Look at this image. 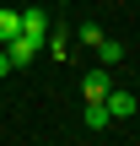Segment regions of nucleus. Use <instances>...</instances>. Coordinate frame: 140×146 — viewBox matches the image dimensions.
Returning <instances> with one entry per match:
<instances>
[{"label":"nucleus","mask_w":140,"mask_h":146,"mask_svg":"<svg viewBox=\"0 0 140 146\" xmlns=\"http://www.w3.org/2000/svg\"><path fill=\"white\" fill-rule=\"evenodd\" d=\"M76 38H81V43H92V49H97V43H103V27H97V22H81V27H76Z\"/></svg>","instance_id":"nucleus-9"},{"label":"nucleus","mask_w":140,"mask_h":146,"mask_svg":"<svg viewBox=\"0 0 140 146\" xmlns=\"http://www.w3.org/2000/svg\"><path fill=\"white\" fill-rule=\"evenodd\" d=\"M43 49H49L54 60H70V49H76V43H70V27H49V38H43Z\"/></svg>","instance_id":"nucleus-4"},{"label":"nucleus","mask_w":140,"mask_h":146,"mask_svg":"<svg viewBox=\"0 0 140 146\" xmlns=\"http://www.w3.org/2000/svg\"><path fill=\"white\" fill-rule=\"evenodd\" d=\"M11 70H16V65H11V54L0 49V76H11Z\"/></svg>","instance_id":"nucleus-10"},{"label":"nucleus","mask_w":140,"mask_h":146,"mask_svg":"<svg viewBox=\"0 0 140 146\" xmlns=\"http://www.w3.org/2000/svg\"><path fill=\"white\" fill-rule=\"evenodd\" d=\"M43 38H49V33H32V27H22V33H16V38L5 43V54H11V65H16V70H22V65H32V60L43 54Z\"/></svg>","instance_id":"nucleus-1"},{"label":"nucleus","mask_w":140,"mask_h":146,"mask_svg":"<svg viewBox=\"0 0 140 146\" xmlns=\"http://www.w3.org/2000/svg\"><path fill=\"white\" fill-rule=\"evenodd\" d=\"M108 92H113V81H108V65H97V70H86V76H81V98H86V103H103Z\"/></svg>","instance_id":"nucleus-2"},{"label":"nucleus","mask_w":140,"mask_h":146,"mask_svg":"<svg viewBox=\"0 0 140 146\" xmlns=\"http://www.w3.org/2000/svg\"><path fill=\"white\" fill-rule=\"evenodd\" d=\"M22 5H27V0H22Z\"/></svg>","instance_id":"nucleus-11"},{"label":"nucleus","mask_w":140,"mask_h":146,"mask_svg":"<svg viewBox=\"0 0 140 146\" xmlns=\"http://www.w3.org/2000/svg\"><path fill=\"white\" fill-rule=\"evenodd\" d=\"M97 60H103V65H119V60H124V43L103 38V43H97Z\"/></svg>","instance_id":"nucleus-8"},{"label":"nucleus","mask_w":140,"mask_h":146,"mask_svg":"<svg viewBox=\"0 0 140 146\" xmlns=\"http://www.w3.org/2000/svg\"><path fill=\"white\" fill-rule=\"evenodd\" d=\"M16 33H22V11L16 5H0V43H11Z\"/></svg>","instance_id":"nucleus-5"},{"label":"nucleus","mask_w":140,"mask_h":146,"mask_svg":"<svg viewBox=\"0 0 140 146\" xmlns=\"http://www.w3.org/2000/svg\"><path fill=\"white\" fill-rule=\"evenodd\" d=\"M108 125H113L108 103H86V130H108Z\"/></svg>","instance_id":"nucleus-7"},{"label":"nucleus","mask_w":140,"mask_h":146,"mask_svg":"<svg viewBox=\"0 0 140 146\" xmlns=\"http://www.w3.org/2000/svg\"><path fill=\"white\" fill-rule=\"evenodd\" d=\"M103 103H108V114H113V119H129V114L140 108V98L129 92V87H113V92H108Z\"/></svg>","instance_id":"nucleus-3"},{"label":"nucleus","mask_w":140,"mask_h":146,"mask_svg":"<svg viewBox=\"0 0 140 146\" xmlns=\"http://www.w3.org/2000/svg\"><path fill=\"white\" fill-rule=\"evenodd\" d=\"M22 27H32V33H49L54 22H49V11H43V5H22Z\"/></svg>","instance_id":"nucleus-6"}]
</instances>
